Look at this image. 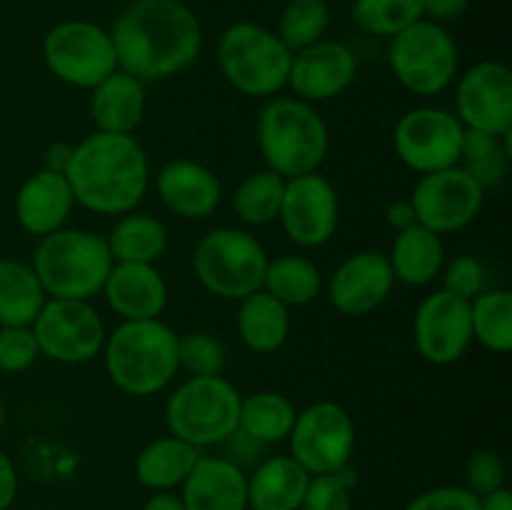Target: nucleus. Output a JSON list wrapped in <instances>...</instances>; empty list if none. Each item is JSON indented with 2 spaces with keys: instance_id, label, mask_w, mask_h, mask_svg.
Segmentation results:
<instances>
[{
  "instance_id": "nucleus-13",
  "label": "nucleus",
  "mask_w": 512,
  "mask_h": 510,
  "mask_svg": "<svg viewBox=\"0 0 512 510\" xmlns=\"http://www.w3.org/2000/svg\"><path fill=\"white\" fill-rule=\"evenodd\" d=\"M465 128L455 113L443 108H413L395 123V155L420 175L453 168L460 163Z\"/></svg>"
},
{
  "instance_id": "nucleus-30",
  "label": "nucleus",
  "mask_w": 512,
  "mask_h": 510,
  "mask_svg": "<svg viewBox=\"0 0 512 510\" xmlns=\"http://www.w3.org/2000/svg\"><path fill=\"white\" fill-rule=\"evenodd\" d=\"M43 285L33 265L23 260H0V325H33L45 305Z\"/></svg>"
},
{
  "instance_id": "nucleus-15",
  "label": "nucleus",
  "mask_w": 512,
  "mask_h": 510,
  "mask_svg": "<svg viewBox=\"0 0 512 510\" xmlns=\"http://www.w3.org/2000/svg\"><path fill=\"white\" fill-rule=\"evenodd\" d=\"M285 235L300 248H323L335 238L340 223V198L335 185L318 170L285 180L278 213Z\"/></svg>"
},
{
  "instance_id": "nucleus-11",
  "label": "nucleus",
  "mask_w": 512,
  "mask_h": 510,
  "mask_svg": "<svg viewBox=\"0 0 512 510\" xmlns=\"http://www.w3.org/2000/svg\"><path fill=\"white\" fill-rule=\"evenodd\" d=\"M290 458L310 475L348 468L355 450L353 415L333 400H320L295 415L288 435Z\"/></svg>"
},
{
  "instance_id": "nucleus-33",
  "label": "nucleus",
  "mask_w": 512,
  "mask_h": 510,
  "mask_svg": "<svg viewBox=\"0 0 512 510\" xmlns=\"http://www.w3.org/2000/svg\"><path fill=\"white\" fill-rule=\"evenodd\" d=\"M470 328L490 353H508L512 348V293L508 288L483 290L470 300Z\"/></svg>"
},
{
  "instance_id": "nucleus-37",
  "label": "nucleus",
  "mask_w": 512,
  "mask_h": 510,
  "mask_svg": "<svg viewBox=\"0 0 512 510\" xmlns=\"http://www.w3.org/2000/svg\"><path fill=\"white\" fill-rule=\"evenodd\" d=\"M330 28V5L325 0H288L278 18V38L293 53L325 38Z\"/></svg>"
},
{
  "instance_id": "nucleus-45",
  "label": "nucleus",
  "mask_w": 512,
  "mask_h": 510,
  "mask_svg": "<svg viewBox=\"0 0 512 510\" xmlns=\"http://www.w3.org/2000/svg\"><path fill=\"white\" fill-rule=\"evenodd\" d=\"M18 470H15L13 460L0 450V510L13 508L15 498H18Z\"/></svg>"
},
{
  "instance_id": "nucleus-23",
  "label": "nucleus",
  "mask_w": 512,
  "mask_h": 510,
  "mask_svg": "<svg viewBox=\"0 0 512 510\" xmlns=\"http://www.w3.org/2000/svg\"><path fill=\"white\" fill-rule=\"evenodd\" d=\"M73 208L75 198L65 175L43 168L25 178L15 195V220L35 238H45L63 228Z\"/></svg>"
},
{
  "instance_id": "nucleus-17",
  "label": "nucleus",
  "mask_w": 512,
  "mask_h": 510,
  "mask_svg": "<svg viewBox=\"0 0 512 510\" xmlns=\"http://www.w3.org/2000/svg\"><path fill=\"white\" fill-rule=\"evenodd\" d=\"M413 340L420 358L430 365L458 363L473 343L470 300L443 288L430 293L415 310Z\"/></svg>"
},
{
  "instance_id": "nucleus-26",
  "label": "nucleus",
  "mask_w": 512,
  "mask_h": 510,
  "mask_svg": "<svg viewBox=\"0 0 512 510\" xmlns=\"http://www.w3.org/2000/svg\"><path fill=\"white\" fill-rule=\"evenodd\" d=\"M388 263L393 278L400 283L413 285V288L430 285L445 265L443 235L418 223L400 230L388 253Z\"/></svg>"
},
{
  "instance_id": "nucleus-2",
  "label": "nucleus",
  "mask_w": 512,
  "mask_h": 510,
  "mask_svg": "<svg viewBox=\"0 0 512 510\" xmlns=\"http://www.w3.org/2000/svg\"><path fill=\"white\" fill-rule=\"evenodd\" d=\"M75 203L98 215H125L140 205L150 185V165L135 135L90 133L73 145L65 170Z\"/></svg>"
},
{
  "instance_id": "nucleus-48",
  "label": "nucleus",
  "mask_w": 512,
  "mask_h": 510,
  "mask_svg": "<svg viewBox=\"0 0 512 510\" xmlns=\"http://www.w3.org/2000/svg\"><path fill=\"white\" fill-rule=\"evenodd\" d=\"M143 510H185L180 493L175 490H160V493H150V498L143 503Z\"/></svg>"
},
{
  "instance_id": "nucleus-16",
  "label": "nucleus",
  "mask_w": 512,
  "mask_h": 510,
  "mask_svg": "<svg viewBox=\"0 0 512 510\" xmlns=\"http://www.w3.org/2000/svg\"><path fill=\"white\" fill-rule=\"evenodd\" d=\"M455 118L468 130L512 133V73L498 60H480L455 85Z\"/></svg>"
},
{
  "instance_id": "nucleus-47",
  "label": "nucleus",
  "mask_w": 512,
  "mask_h": 510,
  "mask_svg": "<svg viewBox=\"0 0 512 510\" xmlns=\"http://www.w3.org/2000/svg\"><path fill=\"white\" fill-rule=\"evenodd\" d=\"M385 220H388V225L395 230V233H400V230H405V228H410V225L418 223L410 198L393 200V203L388 205V210H385Z\"/></svg>"
},
{
  "instance_id": "nucleus-4",
  "label": "nucleus",
  "mask_w": 512,
  "mask_h": 510,
  "mask_svg": "<svg viewBox=\"0 0 512 510\" xmlns=\"http://www.w3.org/2000/svg\"><path fill=\"white\" fill-rule=\"evenodd\" d=\"M258 148L265 165L285 180L315 173L330 150L328 123L313 103L275 95L258 115Z\"/></svg>"
},
{
  "instance_id": "nucleus-38",
  "label": "nucleus",
  "mask_w": 512,
  "mask_h": 510,
  "mask_svg": "<svg viewBox=\"0 0 512 510\" xmlns=\"http://www.w3.org/2000/svg\"><path fill=\"white\" fill-rule=\"evenodd\" d=\"M225 363H228V353L215 335L205 330L178 335V368L185 370L190 378L223 375Z\"/></svg>"
},
{
  "instance_id": "nucleus-20",
  "label": "nucleus",
  "mask_w": 512,
  "mask_h": 510,
  "mask_svg": "<svg viewBox=\"0 0 512 510\" xmlns=\"http://www.w3.org/2000/svg\"><path fill=\"white\" fill-rule=\"evenodd\" d=\"M155 193H158L160 203L178 218L203 220L213 215L220 205L223 185L208 165L178 158L158 170Z\"/></svg>"
},
{
  "instance_id": "nucleus-8",
  "label": "nucleus",
  "mask_w": 512,
  "mask_h": 510,
  "mask_svg": "<svg viewBox=\"0 0 512 510\" xmlns=\"http://www.w3.org/2000/svg\"><path fill=\"white\" fill-rule=\"evenodd\" d=\"M268 253L255 235L240 228H213L195 243L193 273L210 295L243 300L263 288Z\"/></svg>"
},
{
  "instance_id": "nucleus-9",
  "label": "nucleus",
  "mask_w": 512,
  "mask_h": 510,
  "mask_svg": "<svg viewBox=\"0 0 512 510\" xmlns=\"http://www.w3.org/2000/svg\"><path fill=\"white\" fill-rule=\"evenodd\" d=\"M388 63L405 90L433 98L458 78V43L445 25L423 18L390 38Z\"/></svg>"
},
{
  "instance_id": "nucleus-28",
  "label": "nucleus",
  "mask_w": 512,
  "mask_h": 510,
  "mask_svg": "<svg viewBox=\"0 0 512 510\" xmlns=\"http://www.w3.org/2000/svg\"><path fill=\"white\" fill-rule=\"evenodd\" d=\"M200 455L203 453L195 445L185 443L175 435H165V438L153 440L140 450L133 465L135 478L150 493L175 490L185 483Z\"/></svg>"
},
{
  "instance_id": "nucleus-21",
  "label": "nucleus",
  "mask_w": 512,
  "mask_h": 510,
  "mask_svg": "<svg viewBox=\"0 0 512 510\" xmlns=\"http://www.w3.org/2000/svg\"><path fill=\"white\" fill-rule=\"evenodd\" d=\"M100 295L120 320H155L168 305V283L153 263H113Z\"/></svg>"
},
{
  "instance_id": "nucleus-41",
  "label": "nucleus",
  "mask_w": 512,
  "mask_h": 510,
  "mask_svg": "<svg viewBox=\"0 0 512 510\" xmlns=\"http://www.w3.org/2000/svg\"><path fill=\"white\" fill-rule=\"evenodd\" d=\"M505 478H508V470H505L503 458L490 448L475 450L465 463V488L478 498L505 488Z\"/></svg>"
},
{
  "instance_id": "nucleus-50",
  "label": "nucleus",
  "mask_w": 512,
  "mask_h": 510,
  "mask_svg": "<svg viewBox=\"0 0 512 510\" xmlns=\"http://www.w3.org/2000/svg\"><path fill=\"white\" fill-rule=\"evenodd\" d=\"M3 420H5V413H3V403H0V430H3Z\"/></svg>"
},
{
  "instance_id": "nucleus-6",
  "label": "nucleus",
  "mask_w": 512,
  "mask_h": 510,
  "mask_svg": "<svg viewBox=\"0 0 512 510\" xmlns=\"http://www.w3.org/2000/svg\"><path fill=\"white\" fill-rule=\"evenodd\" d=\"M293 50L265 25L240 20L218 38V65L230 85L248 98H275L288 88Z\"/></svg>"
},
{
  "instance_id": "nucleus-18",
  "label": "nucleus",
  "mask_w": 512,
  "mask_h": 510,
  "mask_svg": "<svg viewBox=\"0 0 512 510\" xmlns=\"http://www.w3.org/2000/svg\"><path fill=\"white\" fill-rule=\"evenodd\" d=\"M358 75V58L340 40H318L293 53L288 88L305 103H323L343 95Z\"/></svg>"
},
{
  "instance_id": "nucleus-14",
  "label": "nucleus",
  "mask_w": 512,
  "mask_h": 510,
  "mask_svg": "<svg viewBox=\"0 0 512 510\" xmlns=\"http://www.w3.org/2000/svg\"><path fill=\"white\" fill-rule=\"evenodd\" d=\"M418 225L433 233H458L480 215L485 203V188L465 173L460 165L420 175L410 193Z\"/></svg>"
},
{
  "instance_id": "nucleus-35",
  "label": "nucleus",
  "mask_w": 512,
  "mask_h": 510,
  "mask_svg": "<svg viewBox=\"0 0 512 510\" xmlns=\"http://www.w3.org/2000/svg\"><path fill=\"white\" fill-rule=\"evenodd\" d=\"M283 190L285 178L273 173L270 168L245 175L233 193L235 215L245 225H253V228L270 225L273 220H278L280 203H283Z\"/></svg>"
},
{
  "instance_id": "nucleus-10",
  "label": "nucleus",
  "mask_w": 512,
  "mask_h": 510,
  "mask_svg": "<svg viewBox=\"0 0 512 510\" xmlns=\"http://www.w3.org/2000/svg\"><path fill=\"white\" fill-rule=\"evenodd\" d=\"M43 63L65 85L90 90L118 70L110 30L93 20H63L43 38Z\"/></svg>"
},
{
  "instance_id": "nucleus-31",
  "label": "nucleus",
  "mask_w": 512,
  "mask_h": 510,
  "mask_svg": "<svg viewBox=\"0 0 512 510\" xmlns=\"http://www.w3.org/2000/svg\"><path fill=\"white\" fill-rule=\"evenodd\" d=\"M295 405L290 398L275 390H258L253 395L240 398L238 430L260 445H273L288 440L295 423Z\"/></svg>"
},
{
  "instance_id": "nucleus-27",
  "label": "nucleus",
  "mask_w": 512,
  "mask_h": 510,
  "mask_svg": "<svg viewBox=\"0 0 512 510\" xmlns=\"http://www.w3.org/2000/svg\"><path fill=\"white\" fill-rule=\"evenodd\" d=\"M238 335L253 353H275L288 343L290 308L263 288L238 300Z\"/></svg>"
},
{
  "instance_id": "nucleus-46",
  "label": "nucleus",
  "mask_w": 512,
  "mask_h": 510,
  "mask_svg": "<svg viewBox=\"0 0 512 510\" xmlns=\"http://www.w3.org/2000/svg\"><path fill=\"white\" fill-rule=\"evenodd\" d=\"M70 158H73V145L63 143V140H55V143H50L48 148L43 150V170L65 175Z\"/></svg>"
},
{
  "instance_id": "nucleus-5",
  "label": "nucleus",
  "mask_w": 512,
  "mask_h": 510,
  "mask_svg": "<svg viewBox=\"0 0 512 510\" xmlns=\"http://www.w3.org/2000/svg\"><path fill=\"white\" fill-rule=\"evenodd\" d=\"M113 268L105 235L80 228H60L40 238L33 270L45 295L63 300H90L100 295Z\"/></svg>"
},
{
  "instance_id": "nucleus-42",
  "label": "nucleus",
  "mask_w": 512,
  "mask_h": 510,
  "mask_svg": "<svg viewBox=\"0 0 512 510\" xmlns=\"http://www.w3.org/2000/svg\"><path fill=\"white\" fill-rule=\"evenodd\" d=\"M443 290L463 300H473L485 290V265L475 255H458L443 265Z\"/></svg>"
},
{
  "instance_id": "nucleus-7",
  "label": "nucleus",
  "mask_w": 512,
  "mask_h": 510,
  "mask_svg": "<svg viewBox=\"0 0 512 510\" xmlns=\"http://www.w3.org/2000/svg\"><path fill=\"white\" fill-rule=\"evenodd\" d=\"M240 390L223 375L188 378L165 403L170 435L198 450L220 445L238 430Z\"/></svg>"
},
{
  "instance_id": "nucleus-22",
  "label": "nucleus",
  "mask_w": 512,
  "mask_h": 510,
  "mask_svg": "<svg viewBox=\"0 0 512 510\" xmlns=\"http://www.w3.org/2000/svg\"><path fill=\"white\" fill-rule=\"evenodd\" d=\"M180 500L185 510H248V473L225 455H200Z\"/></svg>"
},
{
  "instance_id": "nucleus-32",
  "label": "nucleus",
  "mask_w": 512,
  "mask_h": 510,
  "mask_svg": "<svg viewBox=\"0 0 512 510\" xmlns=\"http://www.w3.org/2000/svg\"><path fill=\"white\" fill-rule=\"evenodd\" d=\"M263 290L288 308L313 303L323 290V273L305 255H280L268 260Z\"/></svg>"
},
{
  "instance_id": "nucleus-29",
  "label": "nucleus",
  "mask_w": 512,
  "mask_h": 510,
  "mask_svg": "<svg viewBox=\"0 0 512 510\" xmlns=\"http://www.w3.org/2000/svg\"><path fill=\"white\" fill-rule=\"evenodd\" d=\"M113 263H153L160 260L168 250V228L163 220L150 213L120 215L113 230L105 235Z\"/></svg>"
},
{
  "instance_id": "nucleus-39",
  "label": "nucleus",
  "mask_w": 512,
  "mask_h": 510,
  "mask_svg": "<svg viewBox=\"0 0 512 510\" xmlns=\"http://www.w3.org/2000/svg\"><path fill=\"white\" fill-rule=\"evenodd\" d=\"M355 473L348 468L328 475H310L300 510H353Z\"/></svg>"
},
{
  "instance_id": "nucleus-40",
  "label": "nucleus",
  "mask_w": 512,
  "mask_h": 510,
  "mask_svg": "<svg viewBox=\"0 0 512 510\" xmlns=\"http://www.w3.org/2000/svg\"><path fill=\"white\" fill-rule=\"evenodd\" d=\"M38 358V340L30 325H0V373H25Z\"/></svg>"
},
{
  "instance_id": "nucleus-12",
  "label": "nucleus",
  "mask_w": 512,
  "mask_h": 510,
  "mask_svg": "<svg viewBox=\"0 0 512 510\" xmlns=\"http://www.w3.org/2000/svg\"><path fill=\"white\" fill-rule=\"evenodd\" d=\"M33 335L45 358L80 365L98 358L105 345V325L90 300L48 298L33 320Z\"/></svg>"
},
{
  "instance_id": "nucleus-1",
  "label": "nucleus",
  "mask_w": 512,
  "mask_h": 510,
  "mask_svg": "<svg viewBox=\"0 0 512 510\" xmlns=\"http://www.w3.org/2000/svg\"><path fill=\"white\" fill-rule=\"evenodd\" d=\"M118 68L143 83L175 78L198 60L203 25L183 0H133L110 30Z\"/></svg>"
},
{
  "instance_id": "nucleus-24",
  "label": "nucleus",
  "mask_w": 512,
  "mask_h": 510,
  "mask_svg": "<svg viewBox=\"0 0 512 510\" xmlns=\"http://www.w3.org/2000/svg\"><path fill=\"white\" fill-rule=\"evenodd\" d=\"M145 115V83L125 70H113L90 88V118L100 133L133 135Z\"/></svg>"
},
{
  "instance_id": "nucleus-49",
  "label": "nucleus",
  "mask_w": 512,
  "mask_h": 510,
  "mask_svg": "<svg viewBox=\"0 0 512 510\" xmlns=\"http://www.w3.org/2000/svg\"><path fill=\"white\" fill-rule=\"evenodd\" d=\"M480 510H512V493L508 490V485L495 493L483 495L480 498Z\"/></svg>"
},
{
  "instance_id": "nucleus-36",
  "label": "nucleus",
  "mask_w": 512,
  "mask_h": 510,
  "mask_svg": "<svg viewBox=\"0 0 512 510\" xmlns=\"http://www.w3.org/2000/svg\"><path fill=\"white\" fill-rule=\"evenodd\" d=\"M353 23L375 38H393L423 20V0H353Z\"/></svg>"
},
{
  "instance_id": "nucleus-43",
  "label": "nucleus",
  "mask_w": 512,
  "mask_h": 510,
  "mask_svg": "<svg viewBox=\"0 0 512 510\" xmlns=\"http://www.w3.org/2000/svg\"><path fill=\"white\" fill-rule=\"evenodd\" d=\"M403 510H480V498L465 485H438L415 495Z\"/></svg>"
},
{
  "instance_id": "nucleus-34",
  "label": "nucleus",
  "mask_w": 512,
  "mask_h": 510,
  "mask_svg": "<svg viewBox=\"0 0 512 510\" xmlns=\"http://www.w3.org/2000/svg\"><path fill=\"white\" fill-rule=\"evenodd\" d=\"M510 135L498 138V135L483 133V130L465 128L458 165L465 173L473 175V180H478L485 190L500 185L508 175L512 160Z\"/></svg>"
},
{
  "instance_id": "nucleus-3",
  "label": "nucleus",
  "mask_w": 512,
  "mask_h": 510,
  "mask_svg": "<svg viewBox=\"0 0 512 510\" xmlns=\"http://www.w3.org/2000/svg\"><path fill=\"white\" fill-rule=\"evenodd\" d=\"M103 360L120 393L148 398L178 375V333L163 320H123L105 335Z\"/></svg>"
},
{
  "instance_id": "nucleus-25",
  "label": "nucleus",
  "mask_w": 512,
  "mask_h": 510,
  "mask_svg": "<svg viewBox=\"0 0 512 510\" xmlns=\"http://www.w3.org/2000/svg\"><path fill=\"white\" fill-rule=\"evenodd\" d=\"M310 473L290 455L260 460L248 473V510H300Z\"/></svg>"
},
{
  "instance_id": "nucleus-44",
  "label": "nucleus",
  "mask_w": 512,
  "mask_h": 510,
  "mask_svg": "<svg viewBox=\"0 0 512 510\" xmlns=\"http://www.w3.org/2000/svg\"><path fill=\"white\" fill-rule=\"evenodd\" d=\"M470 8V0H423V18L430 23H453L463 18Z\"/></svg>"
},
{
  "instance_id": "nucleus-19",
  "label": "nucleus",
  "mask_w": 512,
  "mask_h": 510,
  "mask_svg": "<svg viewBox=\"0 0 512 510\" xmlns=\"http://www.w3.org/2000/svg\"><path fill=\"white\" fill-rule=\"evenodd\" d=\"M393 270L388 255L378 250H363L338 265L328 283V298L338 313L360 318L373 313L393 293Z\"/></svg>"
}]
</instances>
